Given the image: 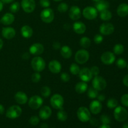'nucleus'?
<instances>
[{
  "label": "nucleus",
  "instance_id": "f257e3e1",
  "mask_svg": "<svg viewBox=\"0 0 128 128\" xmlns=\"http://www.w3.org/2000/svg\"><path fill=\"white\" fill-rule=\"evenodd\" d=\"M31 67L32 70L36 72H41L43 71L46 67V62L42 58L39 56H36L33 58L31 62Z\"/></svg>",
  "mask_w": 128,
  "mask_h": 128
},
{
  "label": "nucleus",
  "instance_id": "ddd939ff",
  "mask_svg": "<svg viewBox=\"0 0 128 128\" xmlns=\"http://www.w3.org/2000/svg\"><path fill=\"white\" fill-rule=\"evenodd\" d=\"M114 31V26L110 22L102 23L100 27V32L102 35L108 36L112 34Z\"/></svg>",
  "mask_w": 128,
  "mask_h": 128
},
{
  "label": "nucleus",
  "instance_id": "473e14b6",
  "mask_svg": "<svg viewBox=\"0 0 128 128\" xmlns=\"http://www.w3.org/2000/svg\"><path fill=\"white\" fill-rule=\"evenodd\" d=\"M124 48L123 45L121 44H116L113 48V52L114 54H121L124 52Z\"/></svg>",
  "mask_w": 128,
  "mask_h": 128
},
{
  "label": "nucleus",
  "instance_id": "e2e57ef3",
  "mask_svg": "<svg viewBox=\"0 0 128 128\" xmlns=\"http://www.w3.org/2000/svg\"><path fill=\"white\" fill-rule=\"evenodd\" d=\"M92 1H94V2H98V1H100V0H92Z\"/></svg>",
  "mask_w": 128,
  "mask_h": 128
},
{
  "label": "nucleus",
  "instance_id": "603ef678",
  "mask_svg": "<svg viewBox=\"0 0 128 128\" xmlns=\"http://www.w3.org/2000/svg\"><path fill=\"white\" fill-rule=\"evenodd\" d=\"M122 82H123L124 86L128 87V74L126 75V76L124 77L123 80H122Z\"/></svg>",
  "mask_w": 128,
  "mask_h": 128
},
{
  "label": "nucleus",
  "instance_id": "aec40b11",
  "mask_svg": "<svg viewBox=\"0 0 128 128\" xmlns=\"http://www.w3.org/2000/svg\"><path fill=\"white\" fill-rule=\"evenodd\" d=\"M1 34L4 38L6 40H11L16 35V31L12 27L3 28L1 31Z\"/></svg>",
  "mask_w": 128,
  "mask_h": 128
},
{
  "label": "nucleus",
  "instance_id": "72a5a7b5",
  "mask_svg": "<svg viewBox=\"0 0 128 128\" xmlns=\"http://www.w3.org/2000/svg\"><path fill=\"white\" fill-rule=\"evenodd\" d=\"M106 105H107V107L108 108L114 109L118 106V100L116 99L112 98H110L108 100Z\"/></svg>",
  "mask_w": 128,
  "mask_h": 128
},
{
  "label": "nucleus",
  "instance_id": "37998d69",
  "mask_svg": "<svg viewBox=\"0 0 128 128\" xmlns=\"http://www.w3.org/2000/svg\"><path fill=\"white\" fill-rule=\"evenodd\" d=\"M94 42L96 44H100L103 41V37H102V34H96L94 36Z\"/></svg>",
  "mask_w": 128,
  "mask_h": 128
},
{
  "label": "nucleus",
  "instance_id": "69168bd1",
  "mask_svg": "<svg viewBox=\"0 0 128 128\" xmlns=\"http://www.w3.org/2000/svg\"><path fill=\"white\" fill-rule=\"evenodd\" d=\"M127 67H128V64H127Z\"/></svg>",
  "mask_w": 128,
  "mask_h": 128
},
{
  "label": "nucleus",
  "instance_id": "c9c22d12",
  "mask_svg": "<svg viewBox=\"0 0 128 128\" xmlns=\"http://www.w3.org/2000/svg\"><path fill=\"white\" fill-rule=\"evenodd\" d=\"M41 96L44 98H48L51 95V89L48 86H43L41 90Z\"/></svg>",
  "mask_w": 128,
  "mask_h": 128
},
{
  "label": "nucleus",
  "instance_id": "b1692460",
  "mask_svg": "<svg viewBox=\"0 0 128 128\" xmlns=\"http://www.w3.org/2000/svg\"><path fill=\"white\" fill-rule=\"evenodd\" d=\"M117 14L120 17H126L128 15V4L122 3L118 6L117 8Z\"/></svg>",
  "mask_w": 128,
  "mask_h": 128
},
{
  "label": "nucleus",
  "instance_id": "f8f14e48",
  "mask_svg": "<svg viewBox=\"0 0 128 128\" xmlns=\"http://www.w3.org/2000/svg\"><path fill=\"white\" fill-rule=\"evenodd\" d=\"M101 60L104 64L111 65L116 60V56L113 52L111 51H106L101 55Z\"/></svg>",
  "mask_w": 128,
  "mask_h": 128
},
{
  "label": "nucleus",
  "instance_id": "39448f33",
  "mask_svg": "<svg viewBox=\"0 0 128 128\" xmlns=\"http://www.w3.org/2000/svg\"><path fill=\"white\" fill-rule=\"evenodd\" d=\"M22 114V109L18 105H13L9 108L6 112V116L11 120H14L20 117Z\"/></svg>",
  "mask_w": 128,
  "mask_h": 128
},
{
  "label": "nucleus",
  "instance_id": "13d9d810",
  "mask_svg": "<svg viewBox=\"0 0 128 128\" xmlns=\"http://www.w3.org/2000/svg\"><path fill=\"white\" fill-rule=\"evenodd\" d=\"M41 128H48V126L47 124L42 123L41 126Z\"/></svg>",
  "mask_w": 128,
  "mask_h": 128
},
{
  "label": "nucleus",
  "instance_id": "de8ad7c7",
  "mask_svg": "<svg viewBox=\"0 0 128 128\" xmlns=\"http://www.w3.org/2000/svg\"><path fill=\"white\" fill-rule=\"evenodd\" d=\"M90 70H91L92 74L94 76H98L99 74H100V68L98 66H92L90 68Z\"/></svg>",
  "mask_w": 128,
  "mask_h": 128
},
{
  "label": "nucleus",
  "instance_id": "cd10ccee",
  "mask_svg": "<svg viewBox=\"0 0 128 128\" xmlns=\"http://www.w3.org/2000/svg\"><path fill=\"white\" fill-rule=\"evenodd\" d=\"M109 8H110V3L106 0H100L96 2L95 4V8L98 10V11H100V12L108 10Z\"/></svg>",
  "mask_w": 128,
  "mask_h": 128
},
{
  "label": "nucleus",
  "instance_id": "0e129e2a",
  "mask_svg": "<svg viewBox=\"0 0 128 128\" xmlns=\"http://www.w3.org/2000/svg\"><path fill=\"white\" fill-rule=\"evenodd\" d=\"M54 1H56V2H58V1H62V0H54Z\"/></svg>",
  "mask_w": 128,
  "mask_h": 128
},
{
  "label": "nucleus",
  "instance_id": "2f4dec72",
  "mask_svg": "<svg viewBox=\"0 0 128 128\" xmlns=\"http://www.w3.org/2000/svg\"><path fill=\"white\" fill-rule=\"evenodd\" d=\"M57 118L58 120H60V121H65L68 119V114L63 109L59 110L58 112H57Z\"/></svg>",
  "mask_w": 128,
  "mask_h": 128
},
{
  "label": "nucleus",
  "instance_id": "f704fd0d",
  "mask_svg": "<svg viewBox=\"0 0 128 128\" xmlns=\"http://www.w3.org/2000/svg\"><path fill=\"white\" fill-rule=\"evenodd\" d=\"M80 68L79 65L76 63H72L70 66V72L73 75H78L80 71Z\"/></svg>",
  "mask_w": 128,
  "mask_h": 128
},
{
  "label": "nucleus",
  "instance_id": "393cba45",
  "mask_svg": "<svg viewBox=\"0 0 128 128\" xmlns=\"http://www.w3.org/2000/svg\"><path fill=\"white\" fill-rule=\"evenodd\" d=\"M21 34L22 36L24 38H30L32 36L33 30L32 28L30 27L28 25H24L21 29Z\"/></svg>",
  "mask_w": 128,
  "mask_h": 128
},
{
  "label": "nucleus",
  "instance_id": "9b49d317",
  "mask_svg": "<svg viewBox=\"0 0 128 128\" xmlns=\"http://www.w3.org/2000/svg\"><path fill=\"white\" fill-rule=\"evenodd\" d=\"M21 6L25 12L31 13L34 11L36 2L34 0H22Z\"/></svg>",
  "mask_w": 128,
  "mask_h": 128
},
{
  "label": "nucleus",
  "instance_id": "bb28decb",
  "mask_svg": "<svg viewBox=\"0 0 128 128\" xmlns=\"http://www.w3.org/2000/svg\"><path fill=\"white\" fill-rule=\"evenodd\" d=\"M60 53H61L62 58H64V59H69L72 56V51L70 46L65 45V46H62L61 48Z\"/></svg>",
  "mask_w": 128,
  "mask_h": 128
},
{
  "label": "nucleus",
  "instance_id": "a18cd8bd",
  "mask_svg": "<svg viewBox=\"0 0 128 128\" xmlns=\"http://www.w3.org/2000/svg\"><path fill=\"white\" fill-rule=\"evenodd\" d=\"M121 102L123 106L128 108V94L122 95L121 98Z\"/></svg>",
  "mask_w": 128,
  "mask_h": 128
},
{
  "label": "nucleus",
  "instance_id": "5fc2aeb1",
  "mask_svg": "<svg viewBox=\"0 0 128 128\" xmlns=\"http://www.w3.org/2000/svg\"><path fill=\"white\" fill-rule=\"evenodd\" d=\"M4 112V107L3 106V105H2L1 104H0V114H2Z\"/></svg>",
  "mask_w": 128,
  "mask_h": 128
},
{
  "label": "nucleus",
  "instance_id": "09e8293b",
  "mask_svg": "<svg viewBox=\"0 0 128 128\" xmlns=\"http://www.w3.org/2000/svg\"><path fill=\"white\" fill-rule=\"evenodd\" d=\"M90 123H91V124L92 125V126H97L98 125V120H97L96 118H91L90 120Z\"/></svg>",
  "mask_w": 128,
  "mask_h": 128
},
{
  "label": "nucleus",
  "instance_id": "f3484780",
  "mask_svg": "<svg viewBox=\"0 0 128 128\" xmlns=\"http://www.w3.org/2000/svg\"><path fill=\"white\" fill-rule=\"evenodd\" d=\"M102 105L98 100H93L90 104V111L93 114H98L101 111Z\"/></svg>",
  "mask_w": 128,
  "mask_h": 128
},
{
  "label": "nucleus",
  "instance_id": "5701e85b",
  "mask_svg": "<svg viewBox=\"0 0 128 128\" xmlns=\"http://www.w3.org/2000/svg\"><path fill=\"white\" fill-rule=\"evenodd\" d=\"M14 19L15 17L13 14L7 12L2 16L0 20H1V22L2 24L5 25V26H9V25H11V24H12V22L14 21Z\"/></svg>",
  "mask_w": 128,
  "mask_h": 128
},
{
  "label": "nucleus",
  "instance_id": "8fccbe9b",
  "mask_svg": "<svg viewBox=\"0 0 128 128\" xmlns=\"http://www.w3.org/2000/svg\"><path fill=\"white\" fill-rule=\"evenodd\" d=\"M52 48H53L54 50H60L61 49V44L60 42H58V41H56V42H54L53 44H52Z\"/></svg>",
  "mask_w": 128,
  "mask_h": 128
},
{
  "label": "nucleus",
  "instance_id": "338daca9",
  "mask_svg": "<svg viewBox=\"0 0 128 128\" xmlns=\"http://www.w3.org/2000/svg\"><path fill=\"white\" fill-rule=\"evenodd\" d=\"M74 1H79V0H74Z\"/></svg>",
  "mask_w": 128,
  "mask_h": 128
},
{
  "label": "nucleus",
  "instance_id": "6ab92c4d",
  "mask_svg": "<svg viewBox=\"0 0 128 128\" xmlns=\"http://www.w3.org/2000/svg\"><path fill=\"white\" fill-rule=\"evenodd\" d=\"M52 114V110L49 106H44L40 109L39 111L40 118L42 120H46L50 118Z\"/></svg>",
  "mask_w": 128,
  "mask_h": 128
},
{
  "label": "nucleus",
  "instance_id": "7ed1b4c3",
  "mask_svg": "<svg viewBox=\"0 0 128 128\" xmlns=\"http://www.w3.org/2000/svg\"><path fill=\"white\" fill-rule=\"evenodd\" d=\"M74 59L78 64H83L86 63L90 59V52L85 49H81L76 52Z\"/></svg>",
  "mask_w": 128,
  "mask_h": 128
},
{
  "label": "nucleus",
  "instance_id": "6e6d98bb",
  "mask_svg": "<svg viewBox=\"0 0 128 128\" xmlns=\"http://www.w3.org/2000/svg\"><path fill=\"white\" fill-rule=\"evenodd\" d=\"M3 3L5 4H9V3H11V2H13L14 0H1Z\"/></svg>",
  "mask_w": 128,
  "mask_h": 128
},
{
  "label": "nucleus",
  "instance_id": "c756f323",
  "mask_svg": "<svg viewBox=\"0 0 128 128\" xmlns=\"http://www.w3.org/2000/svg\"><path fill=\"white\" fill-rule=\"evenodd\" d=\"M80 46L82 48H88L91 46V40H90V38L87 37V36H84V37L81 38V40H80Z\"/></svg>",
  "mask_w": 128,
  "mask_h": 128
},
{
  "label": "nucleus",
  "instance_id": "58836bf2",
  "mask_svg": "<svg viewBox=\"0 0 128 128\" xmlns=\"http://www.w3.org/2000/svg\"><path fill=\"white\" fill-rule=\"evenodd\" d=\"M58 10L60 12H65L68 10V5L66 2H61L58 6Z\"/></svg>",
  "mask_w": 128,
  "mask_h": 128
},
{
  "label": "nucleus",
  "instance_id": "a211bd4d",
  "mask_svg": "<svg viewBox=\"0 0 128 128\" xmlns=\"http://www.w3.org/2000/svg\"><path fill=\"white\" fill-rule=\"evenodd\" d=\"M48 68L50 71L53 74H58L61 72L62 66H61L60 62L57 60H52L50 62L48 65Z\"/></svg>",
  "mask_w": 128,
  "mask_h": 128
},
{
  "label": "nucleus",
  "instance_id": "680f3d73",
  "mask_svg": "<svg viewBox=\"0 0 128 128\" xmlns=\"http://www.w3.org/2000/svg\"><path fill=\"white\" fill-rule=\"evenodd\" d=\"M122 128H128V122H125L122 126Z\"/></svg>",
  "mask_w": 128,
  "mask_h": 128
},
{
  "label": "nucleus",
  "instance_id": "f03ea898",
  "mask_svg": "<svg viewBox=\"0 0 128 128\" xmlns=\"http://www.w3.org/2000/svg\"><path fill=\"white\" fill-rule=\"evenodd\" d=\"M114 117L118 122H124L128 118V112L125 108L122 106H117L114 108Z\"/></svg>",
  "mask_w": 128,
  "mask_h": 128
},
{
  "label": "nucleus",
  "instance_id": "4be33fe9",
  "mask_svg": "<svg viewBox=\"0 0 128 128\" xmlns=\"http://www.w3.org/2000/svg\"><path fill=\"white\" fill-rule=\"evenodd\" d=\"M74 31L76 34H82L85 32L86 30V26L84 23H83L81 21H76L73 24L72 26Z\"/></svg>",
  "mask_w": 128,
  "mask_h": 128
},
{
  "label": "nucleus",
  "instance_id": "c85d7f7f",
  "mask_svg": "<svg viewBox=\"0 0 128 128\" xmlns=\"http://www.w3.org/2000/svg\"><path fill=\"white\" fill-rule=\"evenodd\" d=\"M100 18L101 20L104 21H108L111 20L112 18V13L111 11L108 10H104L100 12Z\"/></svg>",
  "mask_w": 128,
  "mask_h": 128
},
{
  "label": "nucleus",
  "instance_id": "ea45409f",
  "mask_svg": "<svg viewBox=\"0 0 128 128\" xmlns=\"http://www.w3.org/2000/svg\"><path fill=\"white\" fill-rule=\"evenodd\" d=\"M100 121L102 124H110L111 123V118L106 114H102L100 118Z\"/></svg>",
  "mask_w": 128,
  "mask_h": 128
},
{
  "label": "nucleus",
  "instance_id": "864d4df0",
  "mask_svg": "<svg viewBox=\"0 0 128 128\" xmlns=\"http://www.w3.org/2000/svg\"><path fill=\"white\" fill-rule=\"evenodd\" d=\"M30 54L29 52H25L22 54V58L23 60H28V59L30 58Z\"/></svg>",
  "mask_w": 128,
  "mask_h": 128
},
{
  "label": "nucleus",
  "instance_id": "4d7b16f0",
  "mask_svg": "<svg viewBox=\"0 0 128 128\" xmlns=\"http://www.w3.org/2000/svg\"><path fill=\"white\" fill-rule=\"evenodd\" d=\"M98 128H111L109 124H102Z\"/></svg>",
  "mask_w": 128,
  "mask_h": 128
},
{
  "label": "nucleus",
  "instance_id": "3c124183",
  "mask_svg": "<svg viewBox=\"0 0 128 128\" xmlns=\"http://www.w3.org/2000/svg\"><path fill=\"white\" fill-rule=\"evenodd\" d=\"M97 99L99 101L102 102V101H104L105 100V99H106V96H105L104 94H98V96L97 97Z\"/></svg>",
  "mask_w": 128,
  "mask_h": 128
},
{
  "label": "nucleus",
  "instance_id": "0eeeda50",
  "mask_svg": "<svg viewBox=\"0 0 128 128\" xmlns=\"http://www.w3.org/2000/svg\"><path fill=\"white\" fill-rule=\"evenodd\" d=\"M92 86L96 90L101 91L106 88L107 86V82L104 78L98 75V76H95L94 79H92Z\"/></svg>",
  "mask_w": 128,
  "mask_h": 128
},
{
  "label": "nucleus",
  "instance_id": "412c9836",
  "mask_svg": "<svg viewBox=\"0 0 128 128\" xmlns=\"http://www.w3.org/2000/svg\"><path fill=\"white\" fill-rule=\"evenodd\" d=\"M14 99L16 102L19 104H25L28 101V98L27 94L22 91H18L14 95Z\"/></svg>",
  "mask_w": 128,
  "mask_h": 128
},
{
  "label": "nucleus",
  "instance_id": "dca6fc26",
  "mask_svg": "<svg viewBox=\"0 0 128 128\" xmlns=\"http://www.w3.org/2000/svg\"><path fill=\"white\" fill-rule=\"evenodd\" d=\"M81 16V11L77 6H71L69 10V17L73 21H77Z\"/></svg>",
  "mask_w": 128,
  "mask_h": 128
},
{
  "label": "nucleus",
  "instance_id": "2eb2a0df",
  "mask_svg": "<svg viewBox=\"0 0 128 128\" xmlns=\"http://www.w3.org/2000/svg\"><path fill=\"white\" fill-rule=\"evenodd\" d=\"M44 48L42 44L36 42V43L32 44L30 46L29 51L31 54L34 55V56H40L41 54H42V52H44Z\"/></svg>",
  "mask_w": 128,
  "mask_h": 128
},
{
  "label": "nucleus",
  "instance_id": "6e6552de",
  "mask_svg": "<svg viewBox=\"0 0 128 128\" xmlns=\"http://www.w3.org/2000/svg\"><path fill=\"white\" fill-rule=\"evenodd\" d=\"M40 18L45 23H51L54 19V13L52 9L47 8L41 11Z\"/></svg>",
  "mask_w": 128,
  "mask_h": 128
},
{
  "label": "nucleus",
  "instance_id": "a878e982",
  "mask_svg": "<svg viewBox=\"0 0 128 128\" xmlns=\"http://www.w3.org/2000/svg\"><path fill=\"white\" fill-rule=\"evenodd\" d=\"M88 89V85L86 82H84V81L78 82L75 86V91L78 94H80L86 92Z\"/></svg>",
  "mask_w": 128,
  "mask_h": 128
},
{
  "label": "nucleus",
  "instance_id": "bf43d9fd",
  "mask_svg": "<svg viewBox=\"0 0 128 128\" xmlns=\"http://www.w3.org/2000/svg\"><path fill=\"white\" fill-rule=\"evenodd\" d=\"M2 46H3V41L2 40V39L0 38V50L2 49Z\"/></svg>",
  "mask_w": 128,
  "mask_h": 128
},
{
  "label": "nucleus",
  "instance_id": "c03bdc74",
  "mask_svg": "<svg viewBox=\"0 0 128 128\" xmlns=\"http://www.w3.org/2000/svg\"><path fill=\"white\" fill-rule=\"evenodd\" d=\"M60 78H61V81H63V82H68L70 80V76L69 75L68 73H67V72H66L61 73Z\"/></svg>",
  "mask_w": 128,
  "mask_h": 128
},
{
  "label": "nucleus",
  "instance_id": "4c0bfd02",
  "mask_svg": "<svg viewBox=\"0 0 128 128\" xmlns=\"http://www.w3.org/2000/svg\"><path fill=\"white\" fill-rule=\"evenodd\" d=\"M20 8V4L18 2H14L12 3V4L10 6V10L11 12L12 13H16L18 11H19Z\"/></svg>",
  "mask_w": 128,
  "mask_h": 128
},
{
  "label": "nucleus",
  "instance_id": "79ce46f5",
  "mask_svg": "<svg viewBox=\"0 0 128 128\" xmlns=\"http://www.w3.org/2000/svg\"><path fill=\"white\" fill-rule=\"evenodd\" d=\"M41 79V76L39 72H36L33 73L31 76V80L34 83H37V82H40V80Z\"/></svg>",
  "mask_w": 128,
  "mask_h": 128
},
{
  "label": "nucleus",
  "instance_id": "a19ab883",
  "mask_svg": "<svg viewBox=\"0 0 128 128\" xmlns=\"http://www.w3.org/2000/svg\"><path fill=\"white\" fill-rule=\"evenodd\" d=\"M40 121V118L37 116H32L29 120V122L32 126H37Z\"/></svg>",
  "mask_w": 128,
  "mask_h": 128
},
{
  "label": "nucleus",
  "instance_id": "1a4fd4ad",
  "mask_svg": "<svg viewBox=\"0 0 128 128\" xmlns=\"http://www.w3.org/2000/svg\"><path fill=\"white\" fill-rule=\"evenodd\" d=\"M43 101V99L41 96L35 95V96L30 98L28 102L29 107L30 108L34 110H38L42 106Z\"/></svg>",
  "mask_w": 128,
  "mask_h": 128
},
{
  "label": "nucleus",
  "instance_id": "49530a36",
  "mask_svg": "<svg viewBox=\"0 0 128 128\" xmlns=\"http://www.w3.org/2000/svg\"><path fill=\"white\" fill-rule=\"evenodd\" d=\"M40 4L41 7L47 8L50 7L51 2H50V0H40Z\"/></svg>",
  "mask_w": 128,
  "mask_h": 128
},
{
  "label": "nucleus",
  "instance_id": "7c9ffc66",
  "mask_svg": "<svg viewBox=\"0 0 128 128\" xmlns=\"http://www.w3.org/2000/svg\"><path fill=\"white\" fill-rule=\"evenodd\" d=\"M88 96L90 98L92 99H96L97 98L98 96V91L96 90V89L94 88L93 87H90V88L88 89V92H87Z\"/></svg>",
  "mask_w": 128,
  "mask_h": 128
},
{
  "label": "nucleus",
  "instance_id": "423d86ee",
  "mask_svg": "<svg viewBox=\"0 0 128 128\" xmlns=\"http://www.w3.org/2000/svg\"><path fill=\"white\" fill-rule=\"evenodd\" d=\"M77 117L81 122H86L91 119V112L86 107L82 106L78 110Z\"/></svg>",
  "mask_w": 128,
  "mask_h": 128
},
{
  "label": "nucleus",
  "instance_id": "20e7f679",
  "mask_svg": "<svg viewBox=\"0 0 128 128\" xmlns=\"http://www.w3.org/2000/svg\"><path fill=\"white\" fill-rule=\"evenodd\" d=\"M64 101V98L60 94H54L51 96L50 99V104L51 106L55 110H61L63 109V105Z\"/></svg>",
  "mask_w": 128,
  "mask_h": 128
},
{
  "label": "nucleus",
  "instance_id": "9d476101",
  "mask_svg": "<svg viewBox=\"0 0 128 128\" xmlns=\"http://www.w3.org/2000/svg\"><path fill=\"white\" fill-rule=\"evenodd\" d=\"M84 18L88 20H95L98 17V11L94 7L87 6L83 10L82 12Z\"/></svg>",
  "mask_w": 128,
  "mask_h": 128
},
{
  "label": "nucleus",
  "instance_id": "4468645a",
  "mask_svg": "<svg viewBox=\"0 0 128 128\" xmlns=\"http://www.w3.org/2000/svg\"><path fill=\"white\" fill-rule=\"evenodd\" d=\"M78 75L80 80L86 82L91 81L93 77V75L91 73L90 69L88 68H83L80 70Z\"/></svg>",
  "mask_w": 128,
  "mask_h": 128
},
{
  "label": "nucleus",
  "instance_id": "e433bc0d",
  "mask_svg": "<svg viewBox=\"0 0 128 128\" xmlns=\"http://www.w3.org/2000/svg\"><path fill=\"white\" fill-rule=\"evenodd\" d=\"M127 62L124 58H119L116 61V66L120 69H124L127 67Z\"/></svg>",
  "mask_w": 128,
  "mask_h": 128
},
{
  "label": "nucleus",
  "instance_id": "052dcab7",
  "mask_svg": "<svg viewBox=\"0 0 128 128\" xmlns=\"http://www.w3.org/2000/svg\"><path fill=\"white\" fill-rule=\"evenodd\" d=\"M2 8H3V2L0 0V12L2 11Z\"/></svg>",
  "mask_w": 128,
  "mask_h": 128
}]
</instances>
